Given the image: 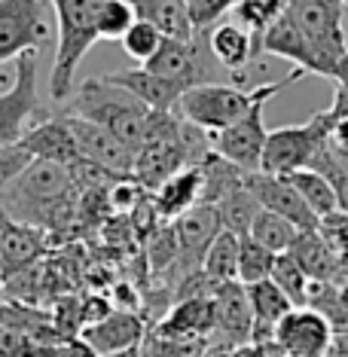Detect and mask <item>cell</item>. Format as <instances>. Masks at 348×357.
<instances>
[{
  "mask_svg": "<svg viewBox=\"0 0 348 357\" xmlns=\"http://www.w3.org/2000/svg\"><path fill=\"white\" fill-rule=\"evenodd\" d=\"M232 13L239 15V25L250 31V37L260 46V40L266 31H269V25L285 13V0H236Z\"/></svg>",
  "mask_w": 348,
  "mask_h": 357,
  "instance_id": "obj_33",
  "label": "cell"
},
{
  "mask_svg": "<svg viewBox=\"0 0 348 357\" xmlns=\"http://www.w3.org/2000/svg\"><path fill=\"white\" fill-rule=\"evenodd\" d=\"M68 101H70V107H68L70 116L107 128V132L116 137V141H123L132 153H137V147L144 144L150 110L144 107L135 95H128L126 89L113 86L107 77L83 79Z\"/></svg>",
  "mask_w": 348,
  "mask_h": 357,
  "instance_id": "obj_3",
  "label": "cell"
},
{
  "mask_svg": "<svg viewBox=\"0 0 348 357\" xmlns=\"http://www.w3.org/2000/svg\"><path fill=\"white\" fill-rule=\"evenodd\" d=\"M150 257H153L156 272H165V269H172V266H177V238H174L172 226H159V229L150 235Z\"/></svg>",
  "mask_w": 348,
  "mask_h": 357,
  "instance_id": "obj_36",
  "label": "cell"
},
{
  "mask_svg": "<svg viewBox=\"0 0 348 357\" xmlns=\"http://www.w3.org/2000/svg\"><path fill=\"white\" fill-rule=\"evenodd\" d=\"M162 37L156 28L150 25V22H144V19H135V25L126 31V37L119 40L123 43V50H126V55L128 59H135L137 64H147L153 55L159 52V46H162Z\"/></svg>",
  "mask_w": 348,
  "mask_h": 357,
  "instance_id": "obj_35",
  "label": "cell"
},
{
  "mask_svg": "<svg viewBox=\"0 0 348 357\" xmlns=\"http://www.w3.org/2000/svg\"><path fill=\"white\" fill-rule=\"evenodd\" d=\"M285 3H287V0H285Z\"/></svg>",
  "mask_w": 348,
  "mask_h": 357,
  "instance_id": "obj_41",
  "label": "cell"
},
{
  "mask_svg": "<svg viewBox=\"0 0 348 357\" xmlns=\"http://www.w3.org/2000/svg\"><path fill=\"white\" fill-rule=\"evenodd\" d=\"M250 238L257 241V245H263L266 250H272V254H287L290 248H294L299 229L285 217L272 214V211H263L254 217V223H250Z\"/></svg>",
  "mask_w": 348,
  "mask_h": 357,
  "instance_id": "obj_29",
  "label": "cell"
},
{
  "mask_svg": "<svg viewBox=\"0 0 348 357\" xmlns=\"http://www.w3.org/2000/svg\"><path fill=\"white\" fill-rule=\"evenodd\" d=\"M263 107H266V101H257L241 119L226 126L223 132L211 135V153H217V156L226 162H232V165L245 174L260 172L266 135H269V128L263 123Z\"/></svg>",
  "mask_w": 348,
  "mask_h": 357,
  "instance_id": "obj_10",
  "label": "cell"
},
{
  "mask_svg": "<svg viewBox=\"0 0 348 357\" xmlns=\"http://www.w3.org/2000/svg\"><path fill=\"white\" fill-rule=\"evenodd\" d=\"M272 339L287 357H324L333 342V324L324 312L312 305L290 308V312L275 324Z\"/></svg>",
  "mask_w": 348,
  "mask_h": 357,
  "instance_id": "obj_11",
  "label": "cell"
},
{
  "mask_svg": "<svg viewBox=\"0 0 348 357\" xmlns=\"http://www.w3.org/2000/svg\"><path fill=\"white\" fill-rule=\"evenodd\" d=\"M40 3H43V0H40Z\"/></svg>",
  "mask_w": 348,
  "mask_h": 357,
  "instance_id": "obj_40",
  "label": "cell"
},
{
  "mask_svg": "<svg viewBox=\"0 0 348 357\" xmlns=\"http://www.w3.org/2000/svg\"><path fill=\"white\" fill-rule=\"evenodd\" d=\"M137 19L150 22L165 40H196L190 0H135Z\"/></svg>",
  "mask_w": 348,
  "mask_h": 357,
  "instance_id": "obj_23",
  "label": "cell"
},
{
  "mask_svg": "<svg viewBox=\"0 0 348 357\" xmlns=\"http://www.w3.org/2000/svg\"><path fill=\"white\" fill-rule=\"evenodd\" d=\"M107 79L113 86L126 89L128 95H135L137 101L144 104L150 113H172L177 98H181V89L165 83L162 77L150 74L147 68H128V70H116V74H107Z\"/></svg>",
  "mask_w": 348,
  "mask_h": 357,
  "instance_id": "obj_21",
  "label": "cell"
},
{
  "mask_svg": "<svg viewBox=\"0 0 348 357\" xmlns=\"http://www.w3.org/2000/svg\"><path fill=\"white\" fill-rule=\"evenodd\" d=\"M299 77L303 74L294 70V74L275 79V83L257 86V89H241L232 83H202L196 89H187V92L177 98L174 113L183 123L202 128V132L211 137L217 132H223L226 126H232L236 119H241L257 101H269L272 95H278L285 86L296 83Z\"/></svg>",
  "mask_w": 348,
  "mask_h": 357,
  "instance_id": "obj_2",
  "label": "cell"
},
{
  "mask_svg": "<svg viewBox=\"0 0 348 357\" xmlns=\"http://www.w3.org/2000/svg\"><path fill=\"white\" fill-rule=\"evenodd\" d=\"M43 248H46L43 229L6 220L0 226V278L22 275L40 254H43Z\"/></svg>",
  "mask_w": 348,
  "mask_h": 357,
  "instance_id": "obj_19",
  "label": "cell"
},
{
  "mask_svg": "<svg viewBox=\"0 0 348 357\" xmlns=\"http://www.w3.org/2000/svg\"><path fill=\"white\" fill-rule=\"evenodd\" d=\"M217 211H220L223 229L241 238V235L250 232V223H254V217L260 214V205H257V199L248 192V186L241 183L239 190H232L229 196H223L217 202Z\"/></svg>",
  "mask_w": 348,
  "mask_h": 357,
  "instance_id": "obj_30",
  "label": "cell"
},
{
  "mask_svg": "<svg viewBox=\"0 0 348 357\" xmlns=\"http://www.w3.org/2000/svg\"><path fill=\"white\" fill-rule=\"evenodd\" d=\"M211 308H214V330L226 333L232 342H245L254 333V314H250L248 290L239 281L217 284L211 294Z\"/></svg>",
  "mask_w": 348,
  "mask_h": 357,
  "instance_id": "obj_17",
  "label": "cell"
},
{
  "mask_svg": "<svg viewBox=\"0 0 348 357\" xmlns=\"http://www.w3.org/2000/svg\"><path fill=\"white\" fill-rule=\"evenodd\" d=\"M236 0H190V13H192V28H196V37H205L208 28L217 25V19L232 10Z\"/></svg>",
  "mask_w": 348,
  "mask_h": 357,
  "instance_id": "obj_37",
  "label": "cell"
},
{
  "mask_svg": "<svg viewBox=\"0 0 348 357\" xmlns=\"http://www.w3.org/2000/svg\"><path fill=\"white\" fill-rule=\"evenodd\" d=\"M208 52H211V59L217 64H223L226 70L241 74V70L260 55V46L250 37V31H245L239 22H226V25H217L211 34H208Z\"/></svg>",
  "mask_w": 348,
  "mask_h": 357,
  "instance_id": "obj_22",
  "label": "cell"
},
{
  "mask_svg": "<svg viewBox=\"0 0 348 357\" xmlns=\"http://www.w3.org/2000/svg\"><path fill=\"white\" fill-rule=\"evenodd\" d=\"M59 40H55V64L50 77L52 101H68L74 95V74L86 52L98 43V10L101 0H52Z\"/></svg>",
  "mask_w": 348,
  "mask_h": 357,
  "instance_id": "obj_4",
  "label": "cell"
},
{
  "mask_svg": "<svg viewBox=\"0 0 348 357\" xmlns=\"http://www.w3.org/2000/svg\"><path fill=\"white\" fill-rule=\"evenodd\" d=\"M290 257L299 263V269L305 272L309 281H324L330 284L336 278V269H339V257L336 250L330 248V241L324 238L318 229H309V232H299L294 248L287 250Z\"/></svg>",
  "mask_w": 348,
  "mask_h": 357,
  "instance_id": "obj_24",
  "label": "cell"
},
{
  "mask_svg": "<svg viewBox=\"0 0 348 357\" xmlns=\"http://www.w3.org/2000/svg\"><path fill=\"white\" fill-rule=\"evenodd\" d=\"M43 110L37 95V52L15 59V79L0 92V147H13L28 132V123Z\"/></svg>",
  "mask_w": 348,
  "mask_h": 357,
  "instance_id": "obj_7",
  "label": "cell"
},
{
  "mask_svg": "<svg viewBox=\"0 0 348 357\" xmlns=\"http://www.w3.org/2000/svg\"><path fill=\"white\" fill-rule=\"evenodd\" d=\"M205 37H196V40H162L159 52L153 55L147 64L150 74L162 77L165 83L177 86L181 92L187 89H196L202 83H208V68H205Z\"/></svg>",
  "mask_w": 348,
  "mask_h": 357,
  "instance_id": "obj_13",
  "label": "cell"
},
{
  "mask_svg": "<svg viewBox=\"0 0 348 357\" xmlns=\"http://www.w3.org/2000/svg\"><path fill=\"white\" fill-rule=\"evenodd\" d=\"M327 128H330L327 110L315 113L309 123H303V126L272 128V132L266 135L260 172L287 177V174L299 172V168H309L315 153H318L324 147V141H327Z\"/></svg>",
  "mask_w": 348,
  "mask_h": 357,
  "instance_id": "obj_5",
  "label": "cell"
},
{
  "mask_svg": "<svg viewBox=\"0 0 348 357\" xmlns=\"http://www.w3.org/2000/svg\"><path fill=\"white\" fill-rule=\"evenodd\" d=\"M269 281L290 299V305H294V308L309 305V284L312 281L305 278V272L299 269V263L290 254H278V257H275Z\"/></svg>",
  "mask_w": 348,
  "mask_h": 357,
  "instance_id": "obj_31",
  "label": "cell"
},
{
  "mask_svg": "<svg viewBox=\"0 0 348 357\" xmlns=\"http://www.w3.org/2000/svg\"><path fill=\"white\" fill-rule=\"evenodd\" d=\"M153 208L162 220H177L183 211H190L192 205L202 202V168L199 165H183L177 174H172L168 181H162L153 190Z\"/></svg>",
  "mask_w": 348,
  "mask_h": 357,
  "instance_id": "obj_20",
  "label": "cell"
},
{
  "mask_svg": "<svg viewBox=\"0 0 348 357\" xmlns=\"http://www.w3.org/2000/svg\"><path fill=\"white\" fill-rule=\"evenodd\" d=\"M137 13L128 0H101L98 10V37L101 40H123L126 31L135 25Z\"/></svg>",
  "mask_w": 348,
  "mask_h": 357,
  "instance_id": "obj_34",
  "label": "cell"
},
{
  "mask_svg": "<svg viewBox=\"0 0 348 357\" xmlns=\"http://www.w3.org/2000/svg\"><path fill=\"white\" fill-rule=\"evenodd\" d=\"M239 235L232 232H220L217 238L211 241L205 259H202V275L208 278L211 287L217 284H226V281H236V272H239Z\"/></svg>",
  "mask_w": 348,
  "mask_h": 357,
  "instance_id": "obj_28",
  "label": "cell"
},
{
  "mask_svg": "<svg viewBox=\"0 0 348 357\" xmlns=\"http://www.w3.org/2000/svg\"><path fill=\"white\" fill-rule=\"evenodd\" d=\"M339 3H342V10H348V0H339Z\"/></svg>",
  "mask_w": 348,
  "mask_h": 357,
  "instance_id": "obj_39",
  "label": "cell"
},
{
  "mask_svg": "<svg viewBox=\"0 0 348 357\" xmlns=\"http://www.w3.org/2000/svg\"><path fill=\"white\" fill-rule=\"evenodd\" d=\"M74 172L59 162L34 159L0 186V205L6 217L34 229H59L74 211Z\"/></svg>",
  "mask_w": 348,
  "mask_h": 357,
  "instance_id": "obj_1",
  "label": "cell"
},
{
  "mask_svg": "<svg viewBox=\"0 0 348 357\" xmlns=\"http://www.w3.org/2000/svg\"><path fill=\"white\" fill-rule=\"evenodd\" d=\"M285 15L330 64L348 52L345 10L339 0H287Z\"/></svg>",
  "mask_w": 348,
  "mask_h": 357,
  "instance_id": "obj_6",
  "label": "cell"
},
{
  "mask_svg": "<svg viewBox=\"0 0 348 357\" xmlns=\"http://www.w3.org/2000/svg\"><path fill=\"white\" fill-rule=\"evenodd\" d=\"M19 144L31 153V159L59 162V165H68V168L77 165V162H83L80 153H77L74 135H70L68 119L64 116H52V119H46V123L28 128Z\"/></svg>",
  "mask_w": 348,
  "mask_h": 357,
  "instance_id": "obj_18",
  "label": "cell"
},
{
  "mask_svg": "<svg viewBox=\"0 0 348 357\" xmlns=\"http://www.w3.org/2000/svg\"><path fill=\"white\" fill-rule=\"evenodd\" d=\"M104 357H137V348H128V351H119V354H104Z\"/></svg>",
  "mask_w": 348,
  "mask_h": 357,
  "instance_id": "obj_38",
  "label": "cell"
},
{
  "mask_svg": "<svg viewBox=\"0 0 348 357\" xmlns=\"http://www.w3.org/2000/svg\"><path fill=\"white\" fill-rule=\"evenodd\" d=\"M248 290V303H250V314H254V333H272L275 324H278L285 314L290 312V299L275 287L272 281H260L250 284ZM250 333V336H254Z\"/></svg>",
  "mask_w": 348,
  "mask_h": 357,
  "instance_id": "obj_26",
  "label": "cell"
},
{
  "mask_svg": "<svg viewBox=\"0 0 348 357\" xmlns=\"http://www.w3.org/2000/svg\"><path fill=\"white\" fill-rule=\"evenodd\" d=\"M245 186L263 211H272V214L285 217V220L294 223L299 232L318 229L321 220L305 208V202L299 199V192L294 190V183H290L287 177L266 174V172H250V174H245Z\"/></svg>",
  "mask_w": 348,
  "mask_h": 357,
  "instance_id": "obj_15",
  "label": "cell"
},
{
  "mask_svg": "<svg viewBox=\"0 0 348 357\" xmlns=\"http://www.w3.org/2000/svg\"><path fill=\"white\" fill-rule=\"evenodd\" d=\"M275 257H278V254H272V250H266L263 245H257L250 235H241L236 281L245 284V287H250V284H260V281H269Z\"/></svg>",
  "mask_w": 348,
  "mask_h": 357,
  "instance_id": "obj_32",
  "label": "cell"
},
{
  "mask_svg": "<svg viewBox=\"0 0 348 357\" xmlns=\"http://www.w3.org/2000/svg\"><path fill=\"white\" fill-rule=\"evenodd\" d=\"M61 116L68 119V128H70V135H74L80 159L101 168V172H107L110 177H132L135 153L128 150L123 141H116L107 128L86 123V119H77V116H70V113H61Z\"/></svg>",
  "mask_w": 348,
  "mask_h": 357,
  "instance_id": "obj_12",
  "label": "cell"
},
{
  "mask_svg": "<svg viewBox=\"0 0 348 357\" xmlns=\"http://www.w3.org/2000/svg\"><path fill=\"white\" fill-rule=\"evenodd\" d=\"M174 238H177V266L183 278L202 272V259H205L208 248L217 235L223 232L220 223V211L217 205H208V202H199L190 211H183L177 220H172Z\"/></svg>",
  "mask_w": 348,
  "mask_h": 357,
  "instance_id": "obj_9",
  "label": "cell"
},
{
  "mask_svg": "<svg viewBox=\"0 0 348 357\" xmlns=\"http://www.w3.org/2000/svg\"><path fill=\"white\" fill-rule=\"evenodd\" d=\"M287 181L294 183L299 199L305 202V208H309L318 220H324V217H330V214H336L339 211L333 186H330V181L321 172H315V168H299V172L287 174Z\"/></svg>",
  "mask_w": 348,
  "mask_h": 357,
  "instance_id": "obj_27",
  "label": "cell"
},
{
  "mask_svg": "<svg viewBox=\"0 0 348 357\" xmlns=\"http://www.w3.org/2000/svg\"><path fill=\"white\" fill-rule=\"evenodd\" d=\"M260 52L266 55H278V59H285L294 64V70L299 74H315V77H327L333 79L336 77V64H330L324 55L315 50V46L305 40L299 31L294 28V22L287 19L285 13L278 15V19L269 25V31L263 34L260 40Z\"/></svg>",
  "mask_w": 348,
  "mask_h": 357,
  "instance_id": "obj_14",
  "label": "cell"
},
{
  "mask_svg": "<svg viewBox=\"0 0 348 357\" xmlns=\"http://www.w3.org/2000/svg\"><path fill=\"white\" fill-rule=\"evenodd\" d=\"M141 339H144V321L135 312H119V308H113L104 321L83 327V342L98 357L137 348Z\"/></svg>",
  "mask_w": 348,
  "mask_h": 357,
  "instance_id": "obj_16",
  "label": "cell"
},
{
  "mask_svg": "<svg viewBox=\"0 0 348 357\" xmlns=\"http://www.w3.org/2000/svg\"><path fill=\"white\" fill-rule=\"evenodd\" d=\"M214 330V308L211 296H192L181 299V305L172 308L165 321H162V336L165 339H187L196 333Z\"/></svg>",
  "mask_w": 348,
  "mask_h": 357,
  "instance_id": "obj_25",
  "label": "cell"
},
{
  "mask_svg": "<svg viewBox=\"0 0 348 357\" xmlns=\"http://www.w3.org/2000/svg\"><path fill=\"white\" fill-rule=\"evenodd\" d=\"M50 37V22L40 0H0V64L37 52Z\"/></svg>",
  "mask_w": 348,
  "mask_h": 357,
  "instance_id": "obj_8",
  "label": "cell"
}]
</instances>
